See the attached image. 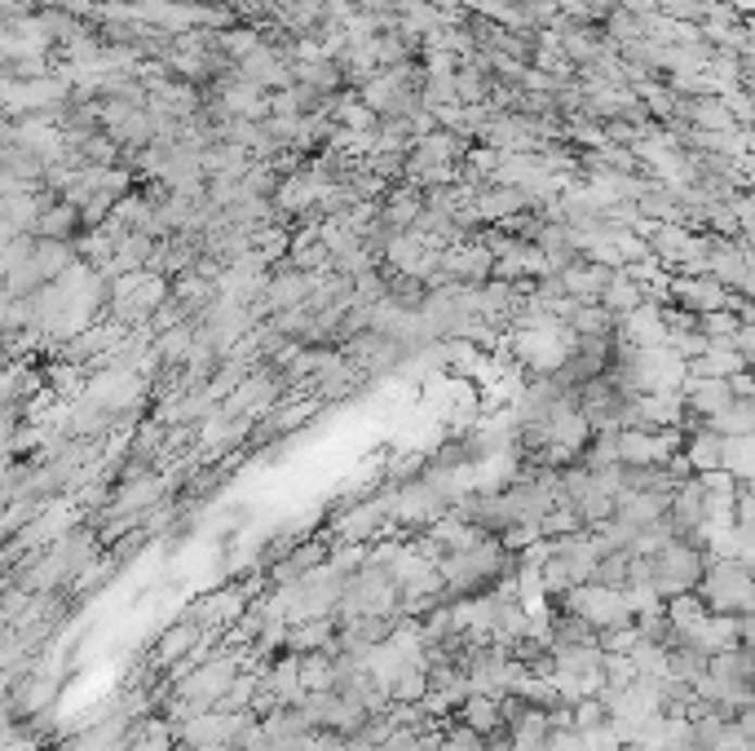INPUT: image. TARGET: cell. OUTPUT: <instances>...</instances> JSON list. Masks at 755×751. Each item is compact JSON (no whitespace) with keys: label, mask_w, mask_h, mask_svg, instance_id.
<instances>
[{"label":"cell","mask_w":755,"mask_h":751,"mask_svg":"<svg viewBox=\"0 0 755 751\" xmlns=\"http://www.w3.org/2000/svg\"><path fill=\"white\" fill-rule=\"evenodd\" d=\"M425 213V195L416 190V186H406V182H398V186H389L385 190V199H380V222L389 226V230H406L411 222H416Z\"/></svg>","instance_id":"cell-10"},{"label":"cell","mask_w":755,"mask_h":751,"mask_svg":"<svg viewBox=\"0 0 755 751\" xmlns=\"http://www.w3.org/2000/svg\"><path fill=\"white\" fill-rule=\"evenodd\" d=\"M601 676H605L609 690H624V686H632V680H637V667H632L628 654H605L601 650Z\"/></svg>","instance_id":"cell-29"},{"label":"cell","mask_w":755,"mask_h":751,"mask_svg":"<svg viewBox=\"0 0 755 751\" xmlns=\"http://www.w3.org/2000/svg\"><path fill=\"white\" fill-rule=\"evenodd\" d=\"M557 610L579 614V619H583L592 633L628 628V624H632V610H628L624 588H605V584H575V588L557 601Z\"/></svg>","instance_id":"cell-3"},{"label":"cell","mask_w":755,"mask_h":751,"mask_svg":"<svg viewBox=\"0 0 755 751\" xmlns=\"http://www.w3.org/2000/svg\"><path fill=\"white\" fill-rule=\"evenodd\" d=\"M265 690L279 699V708H297L301 699H305V690H301V672H297V654L292 650H279L269 659V667H265Z\"/></svg>","instance_id":"cell-9"},{"label":"cell","mask_w":755,"mask_h":751,"mask_svg":"<svg viewBox=\"0 0 755 751\" xmlns=\"http://www.w3.org/2000/svg\"><path fill=\"white\" fill-rule=\"evenodd\" d=\"M151 346H155V354H160L164 367H181L190 359V350H194V323H177V327L160 331Z\"/></svg>","instance_id":"cell-20"},{"label":"cell","mask_w":755,"mask_h":751,"mask_svg":"<svg viewBox=\"0 0 755 751\" xmlns=\"http://www.w3.org/2000/svg\"><path fill=\"white\" fill-rule=\"evenodd\" d=\"M667 340V323H663V305H637L632 314L614 318V346H632V350H650Z\"/></svg>","instance_id":"cell-7"},{"label":"cell","mask_w":755,"mask_h":751,"mask_svg":"<svg viewBox=\"0 0 755 751\" xmlns=\"http://www.w3.org/2000/svg\"><path fill=\"white\" fill-rule=\"evenodd\" d=\"M566 331L579 340V336H614V314L601 305V301H570L566 314H562Z\"/></svg>","instance_id":"cell-11"},{"label":"cell","mask_w":755,"mask_h":751,"mask_svg":"<svg viewBox=\"0 0 755 751\" xmlns=\"http://www.w3.org/2000/svg\"><path fill=\"white\" fill-rule=\"evenodd\" d=\"M609 716H605V708H601V699L596 694H583L579 703H570V725L583 734V729H596V725H605Z\"/></svg>","instance_id":"cell-30"},{"label":"cell","mask_w":755,"mask_h":751,"mask_svg":"<svg viewBox=\"0 0 755 751\" xmlns=\"http://www.w3.org/2000/svg\"><path fill=\"white\" fill-rule=\"evenodd\" d=\"M548 654H553V672H566V676H588V672L601 667V646H562V641H553Z\"/></svg>","instance_id":"cell-19"},{"label":"cell","mask_w":755,"mask_h":751,"mask_svg":"<svg viewBox=\"0 0 755 751\" xmlns=\"http://www.w3.org/2000/svg\"><path fill=\"white\" fill-rule=\"evenodd\" d=\"M667 301L680 305V310H690V314H712V310H729L733 292L720 288L707 275H671L667 279Z\"/></svg>","instance_id":"cell-6"},{"label":"cell","mask_w":755,"mask_h":751,"mask_svg":"<svg viewBox=\"0 0 755 751\" xmlns=\"http://www.w3.org/2000/svg\"><path fill=\"white\" fill-rule=\"evenodd\" d=\"M614 318H624V314H632L637 305H645V288L628 275V270L619 265V270H614V275H609V284L601 288V297H596Z\"/></svg>","instance_id":"cell-13"},{"label":"cell","mask_w":755,"mask_h":751,"mask_svg":"<svg viewBox=\"0 0 755 751\" xmlns=\"http://www.w3.org/2000/svg\"><path fill=\"white\" fill-rule=\"evenodd\" d=\"M609 275L614 270L609 265H592V261H570L566 270H557V284H562V292L570 297V301H596L601 297V288L609 284Z\"/></svg>","instance_id":"cell-8"},{"label":"cell","mask_w":755,"mask_h":751,"mask_svg":"<svg viewBox=\"0 0 755 751\" xmlns=\"http://www.w3.org/2000/svg\"><path fill=\"white\" fill-rule=\"evenodd\" d=\"M534 526H539L543 539H566V535H579V530H583V522H579V513H575L570 504H553Z\"/></svg>","instance_id":"cell-25"},{"label":"cell","mask_w":755,"mask_h":751,"mask_svg":"<svg viewBox=\"0 0 755 751\" xmlns=\"http://www.w3.org/2000/svg\"><path fill=\"white\" fill-rule=\"evenodd\" d=\"M694 592L703 597L707 614H751V566L733 558H707Z\"/></svg>","instance_id":"cell-2"},{"label":"cell","mask_w":755,"mask_h":751,"mask_svg":"<svg viewBox=\"0 0 755 751\" xmlns=\"http://www.w3.org/2000/svg\"><path fill=\"white\" fill-rule=\"evenodd\" d=\"M248 610H252V592L243 588V579H235V584H222V588L194 592L190 605H186V619H194L203 633H226L243 619Z\"/></svg>","instance_id":"cell-4"},{"label":"cell","mask_w":755,"mask_h":751,"mask_svg":"<svg viewBox=\"0 0 755 751\" xmlns=\"http://www.w3.org/2000/svg\"><path fill=\"white\" fill-rule=\"evenodd\" d=\"M703 566H707V553L694 549L684 539H671L654 553V592L667 601L676 592H694L699 579H703Z\"/></svg>","instance_id":"cell-5"},{"label":"cell","mask_w":755,"mask_h":751,"mask_svg":"<svg viewBox=\"0 0 755 751\" xmlns=\"http://www.w3.org/2000/svg\"><path fill=\"white\" fill-rule=\"evenodd\" d=\"M720 473L733 483H751L755 477V434L751 438H720Z\"/></svg>","instance_id":"cell-18"},{"label":"cell","mask_w":755,"mask_h":751,"mask_svg":"<svg viewBox=\"0 0 755 751\" xmlns=\"http://www.w3.org/2000/svg\"><path fill=\"white\" fill-rule=\"evenodd\" d=\"M707 659H712V654H703L699 646L680 641L676 650H667V676H671V680H690V686H694V680L707 672Z\"/></svg>","instance_id":"cell-23"},{"label":"cell","mask_w":755,"mask_h":751,"mask_svg":"<svg viewBox=\"0 0 755 751\" xmlns=\"http://www.w3.org/2000/svg\"><path fill=\"white\" fill-rule=\"evenodd\" d=\"M624 579H628V553H624V549H619V553H605V558H596V566H592V584L624 588Z\"/></svg>","instance_id":"cell-28"},{"label":"cell","mask_w":755,"mask_h":751,"mask_svg":"<svg viewBox=\"0 0 755 751\" xmlns=\"http://www.w3.org/2000/svg\"><path fill=\"white\" fill-rule=\"evenodd\" d=\"M716 438H751L755 434V398H733L720 416L707 421Z\"/></svg>","instance_id":"cell-16"},{"label":"cell","mask_w":755,"mask_h":751,"mask_svg":"<svg viewBox=\"0 0 755 751\" xmlns=\"http://www.w3.org/2000/svg\"><path fill=\"white\" fill-rule=\"evenodd\" d=\"M725 380H729L733 398H755V380H751V367H742V372H733V376H725Z\"/></svg>","instance_id":"cell-31"},{"label":"cell","mask_w":755,"mask_h":751,"mask_svg":"<svg viewBox=\"0 0 755 751\" xmlns=\"http://www.w3.org/2000/svg\"><path fill=\"white\" fill-rule=\"evenodd\" d=\"M455 721H464L473 734H495V729H504V716H500V699H491V694H468L455 712H451Z\"/></svg>","instance_id":"cell-15"},{"label":"cell","mask_w":755,"mask_h":751,"mask_svg":"<svg viewBox=\"0 0 755 751\" xmlns=\"http://www.w3.org/2000/svg\"><path fill=\"white\" fill-rule=\"evenodd\" d=\"M331 637H336V614H323V619H301V624L288 628L284 650H292V654H314V650H327Z\"/></svg>","instance_id":"cell-14"},{"label":"cell","mask_w":755,"mask_h":751,"mask_svg":"<svg viewBox=\"0 0 755 751\" xmlns=\"http://www.w3.org/2000/svg\"><path fill=\"white\" fill-rule=\"evenodd\" d=\"M712 346H725V340L738 331V314L733 310H712V314H699V323H694Z\"/></svg>","instance_id":"cell-27"},{"label":"cell","mask_w":755,"mask_h":751,"mask_svg":"<svg viewBox=\"0 0 755 751\" xmlns=\"http://www.w3.org/2000/svg\"><path fill=\"white\" fill-rule=\"evenodd\" d=\"M663 614H667V624L680 633V641L690 637L703 619H707V605H703V597L699 592H676V597H667L663 601Z\"/></svg>","instance_id":"cell-17"},{"label":"cell","mask_w":755,"mask_h":751,"mask_svg":"<svg viewBox=\"0 0 755 751\" xmlns=\"http://www.w3.org/2000/svg\"><path fill=\"white\" fill-rule=\"evenodd\" d=\"M429 690V672L425 667H402L393 680H389V694H393V703H420V694Z\"/></svg>","instance_id":"cell-26"},{"label":"cell","mask_w":755,"mask_h":751,"mask_svg":"<svg viewBox=\"0 0 755 751\" xmlns=\"http://www.w3.org/2000/svg\"><path fill=\"white\" fill-rule=\"evenodd\" d=\"M297 672H301V690H305V694L331 690V680H336V663H331V654H327V650L297 654Z\"/></svg>","instance_id":"cell-22"},{"label":"cell","mask_w":755,"mask_h":751,"mask_svg":"<svg viewBox=\"0 0 755 751\" xmlns=\"http://www.w3.org/2000/svg\"><path fill=\"white\" fill-rule=\"evenodd\" d=\"M310 725H305V716L297 712V708H274V712H265L261 716V734L269 738V742H288V738H301Z\"/></svg>","instance_id":"cell-24"},{"label":"cell","mask_w":755,"mask_h":751,"mask_svg":"<svg viewBox=\"0 0 755 751\" xmlns=\"http://www.w3.org/2000/svg\"><path fill=\"white\" fill-rule=\"evenodd\" d=\"M80 230V209L66 199H49V209H40L36 217V239H76Z\"/></svg>","instance_id":"cell-12"},{"label":"cell","mask_w":755,"mask_h":751,"mask_svg":"<svg viewBox=\"0 0 755 751\" xmlns=\"http://www.w3.org/2000/svg\"><path fill=\"white\" fill-rule=\"evenodd\" d=\"M358 614H398V584L376 562H363L354 575H345V588H340L336 619H358Z\"/></svg>","instance_id":"cell-1"},{"label":"cell","mask_w":755,"mask_h":751,"mask_svg":"<svg viewBox=\"0 0 755 751\" xmlns=\"http://www.w3.org/2000/svg\"><path fill=\"white\" fill-rule=\"evenodd\" d=\"M751 367L742 354H733L729 346H707V354H699L694 363H684V376H733Z\"/></svg>","instance_id":"cell-21"}]
</instances>
